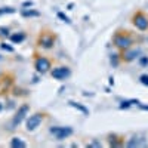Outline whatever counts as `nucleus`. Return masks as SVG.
Segmentation results:
<instances>
[{
    "mask_svg": "<svg viewBox=\"0 0 148 148\" xmlns=\"http://www.w3.org/2000/svg\"><path fill=\"white\" fill-rule=\"evenodd\" d=\"M55 40H56L55 34L49 33V31H43L39 36V39H37V45L42 49H52L55 46Z\"/></svg>",
    "mask_w": 148,
    "mask_h": 148,
    "instance_id": "1",
    "label": "nucleus"
},
{
    "mask_svg": "<svg viewBox=\"0 0 148 148\" xmlns=\"http://www.w3.org/2000/svg\"><path fill=\"white\" fill-rule=\"evenodd\" d=\"M34 68L37 73L40 74H46L47 71H51L52 68V61L46 58V56H36L34 59Z\"/></svg>",
    "mask_w": 148,
    "mask_h": 148,
    "instance_id": "2",
    "label": "nucleus"
},
{
    "mask_svg": "<svg viewBox=\"0 0 148 148\" xmlns=\"http://www.w3.org/2000/svg\"><path fill=\"white\" fill-rule=\"evenodd\" d=\"M28 110H30V105L28 104H24V105H21V108L16 111V114L14 116V119H12V123H10V129H15L16 126H19L21 123H22V120L25 119V116H27V113H28Z\"/></svg>",
    "mask_w": 148,
    "mask_h": 148,
    "instance_id": "3",
    "label": "nucleus"
},
{
    "mask_svg": "<svg viewBox=\"0 0 148 148\" xmlns=\"http://www.w3.org/2000/svg\"><path fill=\"white\" fill-rule=\"evenodd\" d=\"M51 133L53 135L56 139L62 141V139H65V138H68V136L73 135V127H68V126L67 127H64V126H53V127H51Z\"/></svg>",
    "mask_w": 148,
    "mask_h": 148,
    "instance_id": "4",
    "label": "nucleus"
},
{
    "mask_svg": "<svg viewBox=\"0 0 148 148\" xmlns=\"http://www.w3.org/2000/svg\"><path fill=\"white\" fill-rule=\"evenodd\" d=\"M43 119H45V114H43V113H34L33 116H30V117L27 119V130H28V132L36 130L37 127L42 125Z\"/></svg>",
    "mask_w": 148,
    "mask_h": 148,
    "instance_id": "5",
    "label": "nucleus"
},
{
    "mask_svg": "<svg viewBox=\"0 0 148 148\" xmlns=\"http://www.w3.org/2000/svg\"><path fill=\"white\" fill-rule=\"evenodd\" d=\"M132 22H133V25L141 31L148 30V18L142 14V12H136L132 18Z\"/></svg>",
    "mask_w": 148,
    "mask_h": 148,
    "instance_id": "6",
    "label": "nucleus"
},
{
    "mask_svg": "<svg viewBox=\"0 0 148 148\" xmlns=\"http://www.w3.org/2000/svg\"><path fill=\"white\" fill-rule=\"evenodd\" d=\"M51 76L55 80H65V79H68L71 76V70L68 67H62V65H61V67H55L51 71Z\"/></svg>",
    "mask_w": 148,
    "mask_h": 148,
    "instance_id": "7",
    "label": "nucleus"
},
{
    "mask_svg": "<svg viewBox=\"0 0 148 148\" xmlns=\"http://www.w3.org/2000/svg\"><path fill=\"white\" fill-rule=\"evenodd\" d=\"M114 45L119 49H129L132 45V39L126 34H116L114 37Z\"/></svg>",
    "mask_w": 148,
    "mask_h": 148,
    "instance_id": "8",
    "label": "nucleus"
},
{
    "mask_svg": "<svg viewBox=\"0 0 148 148\" xmlns=\"http://www.w3.org/2000/svg\"><path fill=\"white\" fill-rule=\"evenodd\" d=\"M139 55H141V51H139V49H133V51H129V52H126L125 55H123V59H125L126 62H130V61L139 58Z\"/></svg>",
    "mask_w": 148,
    "mask_h": 148,
    "instance_id": "9",
    "label": "nucleus"
},
{
    "mask_svg": "<svg viewBox=\"0 0 148 148\" xmlns=\"http://www.w3.org/2000/svg\"><path fill=\"white\" fill-rule=\"evenodd\" d=\"M24 40H25V33H15V34H12L10 36V42L12 43H21V42H24Z\"/></svg>",
    "mask_w": 148,
    "mask_h": 148,
    "instance_id": "10",
    "label": "nucleus"
},
{
    "mask_svg": "<svg viewBox=\"0 0 148 148\" xmlns=\"http://www.w3.org/2000/svg\"><path fill=\"white\" fill-rule=\"evenodd\" d=\"M10 147H14V148H24V147H27V144L24 142L21 138H18V136H15V138H12L10 139Z\"/></svg>",
    "mask_w": 148,
    "mask_h": 148,
    "instance_id": "11",
    "label": "nucleus"
},
{
    "mask_svg": "<svg viewBox=\"0 0 148 148\" xmlns=\"http://www.w3.org/2000/svg\"><path fill=\"white\" fill-rule=\"evenodd\" d=\"M70 105H71V107H74V108H77V110H80L82 113H83V114H86V116L89 114V110L86 108V107H83L82 104H77V102H73V101H70Z\"/></svg>",
    "mask_w": 148,
    "mask_h": 148,
    "instance_id": "12",
    "label": "nucleus"
},
{
    "mask_svg": "<svg viewBox=\"0 0 148 148\" xmlns=\"http://www.w3.org/2000/svg\"><path fill=\"white\" fill-rule=\"evenodd\" d=\"M21 14H22V16H39L40 15L37 10H27V9H24Z\"/></svg>",
    "mask_w": 148,
    "mask_h": 148,
    "instance_id": "13",
    "label": "nucleus"
},
{
    "mask_svg": "<svg viewBox=\"0 0 148 148\" xmlns=\"http://www.w3.org/2000/svg\"><path fill=\"white\" fill-rule=\"evenodd\" d=\"M15 9L14 8H2L0 9V15H3V14H15Z\"/></svg>",
    "mask_w": 148,
    "mask_h": 148,
    "instance_id": "14",
    "label": "nucleus"
},
{
    "mask_svg": "<svg viewBox=\"0 0 148 148\" xmlns=\"http://www.w3.org/2000/svg\"><path fill=\"white\" fill-rule=\"evenodd\" d=\"M9 36V27H0V39Z\"/></svg>",
    "mask_w": 148,
    "mask_h": 148,
    "instance_id": "15",
    "label": "nucleus"
},
{
    "mask_svg": "<svg viewBox=\"0 0 148 148\" xmlns=\"http://www.w3.org/2000/svg\"><path fill=\"white\" fill-rule=\"evenodd\" d=\"M139 82L145 86H148V74H142V76L139 77Z\"/></svg>",
    "mask_w": 148,
    "mask_h": 148,
    "instance_id": "16",
    "label": "nucleus"
},
{
    "mask_svg": "<svg viewBox=\"0 0 148 148\" xmlns=\"http://www.w3.org/2000/svg\"><path fill=\"white\" fill-rule=\"evenodd\" d=\"M58 18H61V19H62L64 22L70 24V18H68V16H65V15L62 14V12H58Z\"/></svg>",
    "mask_w": 148,
    "mask_h": 148,
    "instance_id": "17",
    "label": "nucleus"
},
{
    "mask_svg": "<svg viewBox=\"0 0 148 148\" xmlns=\"http://www.w3.org/2000/svg\"><path fill=\"white\" fill-rule=\"evenodd\" d=\"M0 47H2L3 51H8V52H14V47H10V46H8L6 43H2V45H0Z\"/></svg>",
    "mask_w": 148,
    "mask_h": 148,
    "instance_id": "18",
    "label": "nucleus"
},
{
    "mask_svg": "<svg viewBox=\"0 0 148 148\" xmlns=\"http://www.w3.org/2000/svg\"><path fill=\"white\" fill-rule=\"evenodd\" d=\"M130 102H132V101H126V102L123 101V102H121V105H120V108H127V107L130 105Z\"/></svg>",
    "mask_w": 148,
    "mask_h": 148,
    "instance_id": "19",
    "label": "nucleus"
},
{
    "mask_svg": "<svg viewBox=\"0 0 148 148\" xmlns=\"http://www.w3.org/2000/svg\"><path fill=\"white\" fill-rule=\"evenodd\" d=\"M141 62H142V64H147V62H148V58H142Z\"/></svg>",
    "mask_w": 148,
    "mask_h": 148,
    "instance_id": "20",
    "label": "nucleus"
},
{
    "mask_svg": "<svg viewBox=\"0 0 148 148\" xmlns=\"http://www.w3.org/2000/svg\"><path fill=\"white\" fill-rule=\"evenodd\" d=\"M31 5H33L31 2H25V3H24V6H31Z\"/></svg>",
    "mask_w": 148,
    "mask_h": 148,
    "instance_id": "21",
    "label": "nucleus"
}]
</instances>
